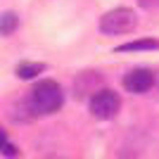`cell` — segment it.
<instances>
[{"label": "cell", "mask_w": 159, "mask_h": 159, "mask_svg": "<svg viewBox=\"0 0 159 159\" xmlns=\"http://www.w3.org/2000/svg\"><path fill=\"white\" fill-rule=\"evenodd\" d=\"M64 102L62 88L55 81H40L33 86V90L29 93L26 105L33 114H55Z\"/></svg>", "instance_id": "6da1fadb"}, {"label": "cell", "mask_w": 159, "mask_h": 159, "mask_svg": "<svg viewBox=\"0 0 159 159\" xmlns=\"http://www.w3.org/2000/svg\"><path fill=\"white\" fill-rule=\"evenodd\" d=\"M133 29H135V12L128 7L112 10V12L102 14V19H100V31L102 33L119 36V33H131Z\"/></svg>", "instance_id": "7a4b0ae2"}, {"label": "cell", "mask_w": 159, "mask_h": 159, "mask_svg": "<svg viewBox=\"0 0 159 159\" xmlns=\"http://www.w3.org/2000/svg\"><path fill=\"white\" fill-rule=\"evenodd\" d=\"M121 109V98L119 93H114L109 88H100L98 93L90 98V112H93L95 119H114Z\"/></svg>", "instance_id": "3957f363"}, {"label": "cell", "mask_w": 159, "mask_h": 159, "mask_svg": "<svg viewBox=\"0 0 159 159\" xmlns=\"http://www.w3.org/2000/svg\"><path fill=\"white\" fill-rule=\"evenodd\" d=\"M154 83V74L150 69H133L131 74L124 76V88L128 93H135V95H143L147 93Z\"/></svg>", "instance_id": "277c9868"}, {"label": "cell", "mask_w": 159, "mask_h": 159, "mask_svg": "<svg viewBox=\"0 0 159 159\" xmlns=\"http://www.w3.org/2000/svg\"><path fill=\"white\" fill-rule=\"evenodd\" d=\"M100 88H102V76L98 71H81L76 76V81H74V93H76L79 100L86 98V95L93 98Z\"/></svg>", "instance_id": "5b68a950"}, {"label": "cell", "mask_w": 159, "mask_h": 159, "mask_svg": "<svg viewBox=\"0 0 159 159\" xmlns=\"http://www.w3.org/2000/svg\"><path fill=\"white\" fill-rule=\"evenodd\" d=\"M43 69H45L43 62H21V64L17 66V76L24 79V81H29V79H33V76H38Z\"/></svg>", "instance_id": "8992f818"}, {"label": "cell", "mask_w": 159, "mask_h": 159, "mask_svg": "<svg viewBox=\"0 0 159 159\" xmlns=\"http://www.w3.org/2000/svg\"><path fill=\"white\" fill-rule=\"evenodd\" d=\"M135 50H159V40H133L116 48V52H135Z\"/></svg>", "instance_id": "52a82bcc"}, {"label": "cell", "mask_w": 159, "mask_h": 159, "mask_svg": "<svg viewBox=\"0 0 159 159\" xmlns=\"http://www.w3.org/2000/svg\"><path fill=\"white\" fill-rule=\"evenodd\" d=\"M17 29V14L14 12H5L0 17V33L2 36H10V33Z\"/></svg>", "instance_id": "ba28073f"}, {"label": "cell", "mask_w": 159, "mask_h": 159, "mask_svg": "<svg viewBox=\"0 0 159 159\" xmlns=\"http://www.w3.org/2000/svg\"><path fill=\"white\" fill-rule=\"evenodd\" d=\"M0 152H2V154H12V157L17 154V147L10 145V143L5 140V133H2V128H0Z\"/></svg>", "instance_id": "9c48e42d"}, {"label": "cell", "mask_w": 159, "mask_h": 159, "mask_svg": "<svg viewBox=\"0 0 159 159\" xmlns=\"http://www.w3.org/2000/svg\"><path fill=\"white\" fill-rule=\"evenodd\" d=\"M143 10H159V0H138Z\"/></svg>", "instance_id": "30bf717a"}]
</instances>
